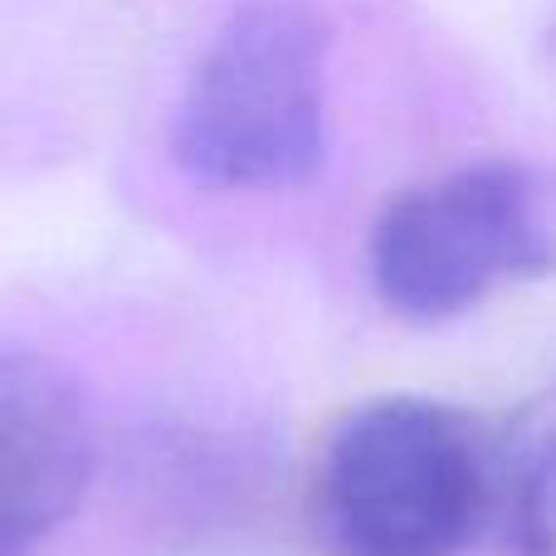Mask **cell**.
Returning <instances> with one entry per match:
<instances>
[{"label":"cell","instance_id":"5","mask_svg":"<svg viewBox=\"0 0 556 556\" xmlns=\"http://www.w3.org/2000/svg\"><path fill=\"white\" fill-rule=\"evenodd\" d=\"M518 556H556V386L498 444V508Z\"/></svg>","mask_w":556,"mask_h":556},{"label":"cell","instance_id":"2","mask_svg":"<svg viewBox=\"0 0 556 556\" xmlns=\"http://www.w3.org/2000/svg\"><path fill=\"white\" fill-rule=\"evenodd\" d=\"M172 156L220 191H288L327 156V25L303 0H250L195 59Z\"/></svg>","mask_w":556,"mask_h":556},{"label":"cell","instance_id":"3","mask_svg":"<svg viewBox=\"0 0 556 556\" xmlns=\"http://www.w3.org/2000/svg\"><path fill=\"white\" fill-rule=\"evenodd\" d=\"M366 260L405 323H450L503 283L556 278V166L498 156L415 186L381 211Z\"/></svg>","mask_w":556,"mask_h":556},{"label":"cell","instance_id":"4","mask_svg":"<svg viewBox=\"0 0 556 556\" xmlns=\"http://www.w3.org/2000/svg\"><path fill=\"white\" fill-rule=\"evenodd\" d=\"M93 479V425L59 362L0 346V556H29Z\"/></svg>","mask_w":556,"mask_h":556},{"label":"cell","instance_id":"1","mask_svg":"<svg viewBox=\"0 0 556 556\" xmlns=\"http://www.w3.org/2000/svg\"><path fill=\"white\" fill-rule=\"evenodd\" d=\"M493 508L498 444L434 395L352 405L313 464V522L337 556H459Z\"/></svg>","mask_w":556,"mask_h":556}]
</instances>
